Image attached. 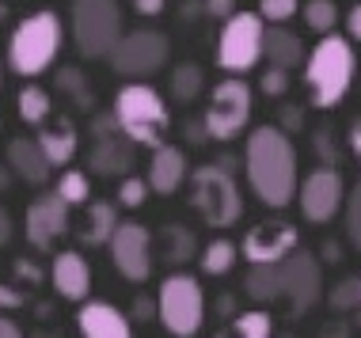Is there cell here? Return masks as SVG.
<instances>
[{
    "label": "cell",
    "instance_id": "cell-1",
    "mask_svg": "<svg viewBox=\"0 0 361 338\" xmlns=\"http://www.w3.org/2000/svg\"><path fill=\"white\" fill-rule=\"evenodd\" d=\"M243 168H247V182L262 206L286 209L297 194V152H293V141L281 125H259L251 133Z\"/></svg>",
    "mask_w": 361,
    "mask_h": 338
},
{
    "label": "cell",
    "instance_id": "cell-2",
    "mask_svg": "<svg viewBox=\"0 0 361 338\" xmlns=\"http://www.w3.org/2000/svg\"><path fill=\"white\" fill-rule=\"evenodd\" d=\"M305 84H308L316 107H335V103L346 99L350 84H354V50H350V38L331 31L312 46V54L305 61Z\"/></svg>",
    "mask_w": 361,
    "mask_h": 338
},
{
    "label": "cell",
    "instance_id": "cell-3",
    "mask_svg": "<svg viewBox=\"0 0 361 338\" xmlns=\"http://www.w3.org/2000/svg\"><path fill=\"white\" fill-rule=\"evenodd\" d=\"M61 19L54 12H35L27 15L23 23L12 31L8 38V65L19 73V76H38L54 65L57 50H61Z\"/></svg>",
    "mask_w": 361,
    "mask_h": 338
},
{
    "label": "cell",
    "instance_id": "cell-4",
    "mask_svg": "<svg viewBox=\"0 0 361 338\" xmlns=\"http://www.w3.org/2000/svg\"><path fill=\"white\" fill-rule=\"evenodd\" d=\"M114 114H118L122 133L133 144H149V149H160L164 133H168V107H164L160 92L149 88V84H126L114 99Z\"/></svg>",
    "mask_w": 361,
    "mask_h": 338
},
{
    "label": "cell",
    "instance_id": "cell-5",
    "mask_svg": "<svg viewBox=\"0 0 361 338\" xmlns=\"http://www.w3.org/2000/svg\"><path fill=\"white\" fill-rule=\"evenodd\" d=\"M190 201L209 228H228L243 217V194L232 171L221 163H202L190 175Z\"/></svg>",
    "mask_w": 361,
    "mask_h": 338
},
{
    "label": "cell",
    "instance_id": "cell-6",
    "mask_svg": "<svg viewBox=\"0 0 361 338\" xmlns=\"http://www.w3.org/2000/svg\"><path fill=\"white\" fill-rule=\"evenodd\" d=\"M122 38L118 0H73V42L84 57H111Z\"/></svg>",
    "mask_w": 361,
    "mask_h": 338
},
{
    "label": "cell",
    "instance_id": "cell-7",
    "mask_svg": "<svg viewBox=\"0 0 361 338\" xmlns=\"http://www.w3.org/2000/svg\"><path fill=\"white\" fill-rule=\"evenodd\" d=\"M262 38H267V27H262L259 12L228 15L221 27V38H217V65L232 76L255 69L262 57Z\"/></svg>",
    "mask_w": 361,
    "mask_h": 338
},
{
    "label": "cell",
    "instance_id": "cell-8",
    "mask_svg": "<svg viewBox=\"0 0 361 338\" xmlns=\"http://www.w3.org/2000/svg\"><path fill=\"white\" fill-rule=\"evenodd\" d=\"M156 312H160V323L168 327V334H175V338L198 334L202 312H206L202 285L194 282L190 274H171V277H164L160 296H156Z\"/></svg>",
    "mask_w": 361,
    "mask_h": 338
},
{
    "label": "cell",
    "instance_id": "cell-9",
    "mask_svg": "<svg viewBox=\"0 0 361 338\" xmlns=\"http://www.w3.org/2000/svg\"><path fill=\"white\" fill-rule=\"evenodd\" d=\"M251 122V88L243 80H221L209 95V107H206V133L213 141H232L243 125Z\"/></svg>",
    "mask_w": 361,
    "mask_h": 338
},
{
    "label": "cell",
    "instance_id": "cell-10",
    "mask_svg": "<svg viewBox=\"0 0 361 338\" xmlns=\"http://www.w3.org/2000/svg\"><path fill=\"white\" fill-rule=\"evenodd\" d=\"M168 61V38L160 31H130L111 50V69L122 76H152Z\"/></svg>",
    "mask_w": 361,
    "mask_h": 338
},
{
    "label": "cell",
    "instance_id": "cell-11",
    "mask_svg": "<svg viewBox=\"0 0 361 338\" xmlns=\"http://www.w3.org/2000/svg\"><path fill=\"white\" fill-rule=\"evenodd\" d=\"M106 247H111V258H114V266H118L122 277L145 282V277L152 274V236L145 225H137V220H122Z\"/></svg>",
    "mask_w": 361,
    "mask_h": 338
},
{
    "label": "cell",
    "instance_id": "cell-12",
    "mask_svg": "<svg viewBox=\"0 0 361 338\" xmlns=\"http://www.w3.org/2000/svg\"><path fill=\"white\" fill-rule=\"evenodd\" d=\"M343 206H346V182L338 175V168H316L300 182V213L312 225H327Z\"/></svg>",
    "mask_w": 361,
    "mask_h": 338
},
{
    "label": "cell",
    "instance_id": "cell-13",
    "mask_svg": "<svg viewBox=\"0 0 361 338\" xmlns=\"http://www.w3.org/2000/svg\"><path fill=\"white\" fill-rule=\"evenodd\" d=\"M281 296L289 301V308L297 315L308 312L324 296V274H319V263L308 251H293L286 263H281Z\"/></svg>",
    "mask_w": 361,
    "mask_h": 338
},
{
    "label": "cell",
    "instance_id": "cell-14",
    "mask_svg": "<svg viewBox=\"0 0 361 338\" xmlns=\"http://www.w3.org/2000/svg\"><path fill=\"white\" fill-rule=\"evenodd\" d=\"M69 201L61 194H42L35 198L31 206H27V239H31V247L38 251H50L57 236H65V228H69Z\"/></svg>",
    "mask_w": 361,
    "mask_h": 338
},
{
    "label": "cell",
    "instance_id": "cell-15",
    "mask_svg": "<svg viewBox=\"0 0 361 338\" xmlns=\"http://www.w3.org/2000/svg\"><path fill=\"white\" fill-rule=\"evenodd\" d=\"M293 251H297V228L289 220H262L243 239L247 263H286Z\"/></svg>",
    "mask_w": 361,
    "mask_h": 338
},
{
    "label": "cell",
    "instance_id": "cell-16",
    "mask_svg": "<svg viewBox=\"0 0 361 338\" xmlns=\"http://www.w3.org/2000/svg\"><path fill=\"white\" fill-rule=\"evenodd\" d=\"M92 156H87V168L95 175H126L133 168V141L126 137L122 130H106V133H92Z\"/></svg>",
    "mask_w": 361,
    "mask_h": 338
},
{
    "label": "cell",
    "instance_id": "cell-17",
    "mask_svg": "<svg viewBox=\"0 0 361 338\" xmlns=\"http://www.w3.org/2000/svg\"><path fill=\"white\" fill-rule=\"evenodd\" d=\"M76 327H80L84 338H133L130 320L114 304H103V301H87L80 315H76Z\"/></svg>",
    "mask_w": 361,
    "mask_h": 338
},
{
    "label": "cell",
    "instance_id": "cell-18",
    "mask_svg": "<svg viewBox=\"0 0 361 338\" xmlns=\"http://www.w3.org/2000/svg\"><path fill=\"white\" fill-rule=\"evenodd\" d=\"M187 182V152L175 144H160L152 149V163H149V187L156 194H175Z\"/></svg>",
    "mask_w": 361,
    "mask_h": 338
},
{
    "label": "cell",
    "instance_id": "cell-19",
    "mask_svg": "<svg viewBox=\"0 0 361 338\" xmlns=\"http://www.w3.org/2000/svg\"><path fill=\"white\" fill-rule=\"evenodd\" d=\"M54 289L65 301H84L92 289V266L84 263L80 251H61L54 258Z\"/></svg>",
    "mask_w": 361,
    "mask_h": 338
},
{
    "label": "cell",
    "instance_id": "cell-20",
    "mask_svg": "<svg viewBox=\"0 0 361 338\" xmlns=\"http://www.w3.org/2000/svg\"><path fill=\"white\" fill-rule=\"evenodd\" d=\"M8 168H12L23 182H35V187H38V182L50 179L54 163L46 160V152H42V144H38V141L16 137V141H8Z\"/></svg>",
    "mask_w": 361,
    "mask_h": 338
},
{
    "label": "cell",
    "instance_id": "cell-21",
    "mask_svg": "<svg viewBox=\"0 0 361 338\" xmlns=\"http://www.w3.org/2000/svg\"><path fill=\"white\" fill-rule=\"evenodd\" d=\"M35 141L42 144L46 160H50L54 168H61V163H69L76 156V125L69 118H57L54 125H42Z\"/></svg>",
    "mask_w": 361,
    "mask_h": 338
},
{
    "label": "cell",
    "instance_id": "cell-22",
    "mask_svg": "<svg viewBox=\"0 0 361 338\" xmlns=\"http://www.w3.org/2000/svg\"><path fill=\"white\" fill-rule=\"evenodd\" d=\"M262 54H267L270 65H278V69H293V65L305 61V46H300V38L286 31L281 23L267 27V38H262Z\"/></svg>",
    "mask_w": 361,
    "mask_h": 338
},
{
    "label": "cell",
    "instance_id": "cell-23",
    "mask_svg": "<svg viewBox=\"0 0 361 338\" xmlns=\"http://www.w3.org/2000/svg\"><path fill=\"white\" fill-rule=\"evenodd\" d=\"M118 225H122V220L114 217L111 201H92V206H87V217H84V228H80V239L87 247L111 244V236L118 232Z\"/></svg>",
    "mask_w": 361,
    "mask_h": 338
},
{
    "label": "cell",
    "instance_id": "cell-24",
    "mask_svg": "<svg viewBox=\"0 0 361 338\" xmlns=\"http://www.w3.org/2000/svg\"><path fill=\"white\" fill-rule=\"evenodd\" d=\"M243 293L251 301H278L281 296V263H251L243 277Z\"/></svg>",
    "mask_w": 361,
    "mask_h": 338
},
{
    "label": "cell",
    "instance_id": "cell-25",
    "mask_svg": "<svg viewBox=\"0 0 361 338\" xmlns=\"http://www.w3.org/2000/svg\"><path fill=\"white\" fill-rule=\"evenodd\" d=\"M16 107H19V118H23L27 125H46V118H50V111H54V103H50V92H46V88L27 84V88L19 92Z\"/></svg>",
    "mask_w": 361,
    "mask_h": 338
},
{
    "label": "cell",
    "instance_id": "cell-26",
    "mask_svg": "<svg viewBox=\"0 0 361 338\" xmlns=\"http://www.w3.org/2000/svg\"><path fill=\"white\" fill-rule=\"evenodd\" d=\"M202 69L198 65H190V61H183V65H175V73H171V95L179 103H190V99H198V92H202Z\"/></svg>",
    "mask_w": 361,
    "mask_h": 338
},
{
    "label": "cell",
    "instance_id": "cell-27",
    "mask_svg": "<svg viewBox=\"0 0 361 338\" xmlns=\"http://www.w3.org/2000/svg\"><path fill=\"white\" fill-rule=\"evenodd\" d=\"M236 266V247L228 244V239H213V244H206V251H202V270L213 277L228 274V270Z\"/></svg>",
    "mask_w": 361,
    "mask_h": 338
},
{
    "label": "cell",
    "instance_id": "cell-28",
    "mask_svg": "<svg viewBox=\"0 0 361 338\" xmlns=\"http://www.w3.org/2000/svg\"><path fill=\"white\" fill-rule=\"evenodd\" d=\"M160 244H164V258L168 263H187V258L194 255V236L187 228H179V225H168L160 232Z\"/></svg>",
    "mask_w": 361,
    "mask_h": 338
},
{
    "label": "cell",
    "instance_id": "cell-29",
    "mask_svg": "<svg viewBox=\"0 0 361 338\" xmlns=\"http://www.w3.org/2000/svg\"><path fill=\"white\" fill-rule=\"evenodd\" d=\"M305 23L316 35H331L335 23H338V4L335 0H308L305 4Z\"/></svg>",
    "mask_w": 361,
    "mask_h": 338
},
{
    "label": "cell",
    "instance_id": "cell-30",
    "mask_svg": "<svg viewBox=\"0 0 361 338\" xmlns=\"http://www.w3.org/2000/svg\"><path fill=\"white\" fill-rule=\"evenodd\" d=\"M57 194L69 201V206H84L87 194H92V182H87L84 171H65V175L57 179Z\"/></svg>",
    "mask_w": 361,
    "mask_h": 338
},
{
    "label": "cell",
    "instance_id": "cell-31",
    "mask_svg": "<svg viewBox=\"0 0 361 338\" xmlns=\"http://www.w3.org/2000/svg\"><path fill=\"white\" fill-rule=\"evenodd\" d=\"M236 338H270L274 334V327H270V315L267 312H243L236 315Z\"/></svg>",
    "mask_w": 361,
    "mask_h": 338
},
{
    "label": "cell",
    "instance_id": "cell-32",
    "mask_svg": "<svg viewBox=\"0 0 361 338\" xmlns=\"http://www.w3.org/2000/svg\"><path fill=\"white\" fill-rule=\"evenodd\" d=\"M346 236H350V244L361 251V179L346 194Z\"/></svg>",
    "mask_w": 361,
    "mask_h": 338
},
{
    "label": "cell",
    "instance_id": "cell-33",
    "mask_svg": "<svg viewBox=\"0 0 361 338\" xmlns=\"http://www.w3.org/2000/svg\"><path fill=\"white\" fill-rule=\"evenodd\" d=\"M327 301H331V308H335V312H350V308H357V301H361V282H357V277H343V282L331 289Z\"/></svg>",
    "mask_w": 361,
    "mask_h": 338
},
{
    "label": "cell",
    "instance_id": "cell-34",
    "mask_svg": "<svg viewBox=\"0 0 361 338\" xmlns=\"http://www.w3.org/2000/svg\"><path fill=\"white\" fill-rule=\"evenodd\" d=\"M149 182L145 179H137V175H126L122 179V187H118V201L126 209H137V206H145V198H149Z\"/></svg>",
    "mask_w": 361,
    "mask_h": 338
},
{
    "label": "cell",
    "instance_id": "cell-35",
    "mask_svg": "<svg viewBox=\"0 0 361 338\" xmlns=\"http://www.w3.org/2000/svg\"><path fill=\"white\" fill-rule=\"evenodd\" d=\"M259 15L270 23H286L297 15V0H259Z\"/></svg>",
    "mask_w": 361,
    "mask_h": 338
},
{
    "label": "cell",
    "instance_id": "cell-36",
    "mask_svg": "<svg viewBox=\"0 0 361 338\" xmlns=\"http://www.w3.org/2000/svg\"><path fill=\"white\" fill-rule=\"evenodd\" d=\"M262 95H270V99H274V95H286V88H289V69H278V65H270L267 73H262Z\"/></svg>",
    "mask_w": 361,
    "mask_h": 338
},
{
    "label": "cell",
    "instance_id": "cell-37",
    "mask_svg": "<svg viewBox=\"0 0 361 338\" xmlns=\"http://www.w3.org/2000/svg\"><path fill=\"white\" fill-rule=\"evenodd\" d=\"M57 84H61L65 92H73V99H76V103H92V95H87L84 76L76 73V69H61V73H57Z\"/></svg>",
    "mask_w": 361,
    "mask_h": 338
},
{
    "label": "cell",
    "instance_id": "cell-38",
    "mask_svg": "<svg viewBox=\"0 0 361 338\" xmlns=\"http://www.w3.org/2000/svg\"><path fill=\"white\" fill-rule=\"evenodd\" d=\"M316 152L327 160V168H335L338 149H335V137H331V130H319V133H316Z\"/></svg>",
    "mask_w": 361,
    "mask_h": 338
},
{
    "label": "cell",
    "instance_id": "cell-39",
    "mask_svg": "<svg viewBox=\"0 0 361 338\" xmlns=\"http://www.w3.org/2000/svg\"><path fill=\"white\" fill-rule=\"evenodd\" d=\"M206 15H213V19L236 15V0H206Z\"/></svg>",
    "mask_w": 361,
    "mask_h": 338
},
{
    "label": "cell",
    "instance_id": "cell-40",
    "mask_svg": "<svg viewBox=\"0 0 361 338\" xmlns=\"http://www.w3.org/2000/svg\"><path fill=\"white\" fill-rule=\"evenodd\" d=\"M346 38L350 42H361V4H354L346 12Z\"/></svg>",
    "mask_w": 361,
    "mask_h": 338
},
{
    "label": "cell",
    "instance_id": "cell-41",
    "mask_svg": "<svg viewBox=\"0 0 361 338\" xmlns=\"http://www.w3.org/2000/svg\"><path fill=\"white\" fill-rule=\"evenodd\" d=\"M164 4H168V0H133V8H137L141 15H160Z\"/></svg>",
    "mask_w": 361,
    "mask_h": 338
},
{
    "label": "cell",
    "instance_id": "cell-42",
    "mask_svg": "<svg viewBox=\"0 0 361 338\" xmlns=\"http://www.w3.org/2000/svg\"><path fill=\"white\" fill-rule=\"evenodd\" d=\"M350 152L357 156V163H361V118L350 125Z\"/></svg>",
    "mask_w": 361,
    "mask_h": 338
},
{
    "label": "cell",
    "instance_id": "cell-43",
    "mask_svg": "<svg viewBox=\"0 0 361 338\" xmlns=\"http://www.w3.org/2000/svg\"><path fill=\"white\" fill-rule=\"evenodd\" d=\"M8 239H12V217H8V209L0 206V247H4Z\"/></svg>",
    "mask_w": 361,
    "mask_h": 338
},
{
    "label": "cell",
    "instance_id": "cell-44",
    "mask_svg": "<svg viewBox=\"0 0 361 338\" xmlns=\"http://www.w3.org/2000/svg\"><path fill=\"white\" fill-rule=\"evenodd\" d=\"M281 122H286V130H300V122H305V118H300L297 107H286V111H281Z\"/></svg>",
    "mask_w": 361,
    "mask_h": 338
},
{
    "label": "cell",
    "instance_id": "cell-45",
    "mask_svg": "<svg viewBox=\"0 0 361 338\" xmlns=\"http://www.w3.org/2000/svg\"><path fill=\"white\" fill-rule=\"evenodd\" d=\"M0 304H8V308H16V304H23V293H16V289H8V285H0Z\"/></svg>",
    "mask_w": 361,
    "mask_h": 338
},
{
    "label": "cell",
    "instance_id": "cell-46",
    "mask_svg": "<svg viewBox=\"0 0 361 338\" xmlns=\"http://www.w3.org/2000/svg\"><path fill=\"white\" fill-rule=\"evenodd\" d=\"M319 338H350V327L346 323H331V327L319 331Z\"/></svg>",
    "mask_w": 361,
    "mask_h": 338
},
{
    "label": "cell",
    "instance_id": "cell-47",
    "mask_svg": "<svg viewBox=\"0 0 361 338\" xmlns=\"http://www.w3.org/2000/svg\"><path fill=\"white\" fill-rule=\"evenodd\" d=\"M0 338H23V334H19V327L8 320V315H0Z\"/></svg>",
    "mask_w": 361,
    "mask_h": 338
},
{
    "label": "cell",
    "instance_id": "cell-48",
    "mask_svg": "<svg viewBox=\"0 0 361 338\" xmlns=\"http://www.w3.org/2000/svg\"><path fill=\"white\" fill-rule=\"evenodd\" d=\"M133 312H137V315H149L152 304H149V301H137V304H133Z\"/></svg>",
    "mask_w": 361,
    "mask_h": 338
},
{
    "label": "cell",
    "instance_id": "cell-49",
    "mask_svg": "<svg viewBox=\"0 0 361 338\" xmlns=\"http://www.w3.org/2000/svg\"><path fill=\"white\" fill-rule=\"evenodd\" d=\"M8 15V4H4V0H0V19H4Z\"/></svg>",
    "mask_w": 361,
    "mask_h": 338
},
{
    "label": "cell",
    "instance_id": "cell-50",
    "mask_svg": "<svg viewBox=\"0 0 361 338\" xmlns=\"http://www.w3.org/2000/svg\"><path fill=\"white\" fill-rule=\"evenodd\" d=\"M0 84H4V69H0Z\"/></svg>",
    "mask_w": 361,
    "mask_h": 338
},
{
    "label": "cell",
    "instance_id": "cell-51",
    "mask_svg": "<svg viewBox=\"0 0 361 338\" xmlns=\"http://www.w3.org/2000/svg\"><path fill=\"white\" fill-rule=\"evenodd\" d=\"M357 331H361V315H357Z\"/></svg>",
    "mask_w": 361,
    "mask_h": 338
}]
</instances>
